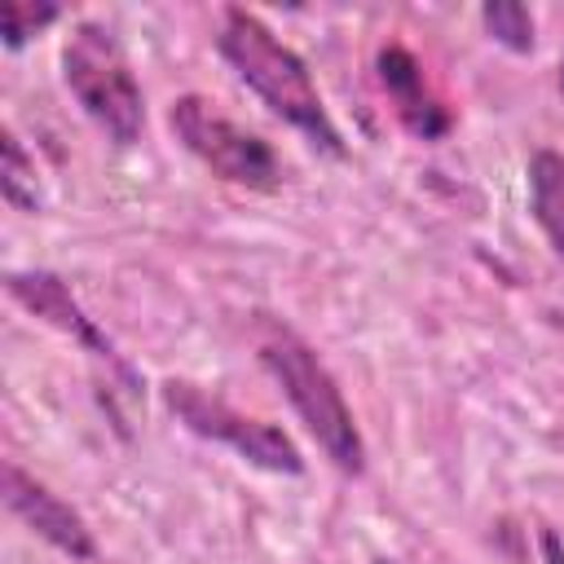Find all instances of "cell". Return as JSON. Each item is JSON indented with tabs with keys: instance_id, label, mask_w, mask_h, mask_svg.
Returning a JSON list of instances; mask_svg holds the SVG:
<instances>
[{
	"instance_id": "obj_1",
	"label": "cell",
	"mask_w": 564,
	"mask_h": 564,
	"mask_svg": "<svg viewBox=\"0 0 564 564\" xmlns=\"http://www.w3.org/2000/svg\"><path fill=\"white\" fill-rule=\"evenodd\" d=\"M216 53L229 62V70L282 119L291 123L313 150L330 154V159H344L348 145L304 66V57L282 44L264 18H256L251 9H238L229 4L220 13V31H216Z\"/></svg>"
},
{
	"instance_id": "obj_2",
	"label": "cell",
	"mask_w": 564,
	"mask_h": 564,
	"mask_svg": "<svg viewBox=\"0 0 564 564\" xmlns=\"http://www.w3.org/2000/svg\"><path fill=\"white\" fill-rule=\"evenodd\" d=\"M260 366L273 375V383L282 388V397L291 401V410L300 414L308 436L317 441V449L344 476H361L366 471V441H361V427H357L335 375L326 370V361L291 326L264 322V330H260Z\"/></svg>"
},
{
	"instance_id": "obj_3",
	"label": "cell",
	"mask_w": 564,
	"mask_h": 564,
	"mask_svg": "<svg viewBox=\"0 0 564 564\" xmlns=\"http://www.w3.org/2000/svg\"><path fill=\"white\" fill-rule=\"evenodd\" d=\"M62 79L79 110L115 141V145H137L145 128V97L141 84L115 40L110 26L101 22H75L66 44H62Z\"/></svg>"
},
{
	"instance_id": "obj_4",
	"label": "cell",
	"mask_w": 564,
	"mask_h": 564,
	"mask_svg": "<svg viewBox=\"0 0 564 564\" xmlns=\"http://www.w3.org/2000/svg\"><path fill=\"white\" fill-rule=\"evenodd\" d=\"M167 128L176 132V141L220 181L242 185V189H278L282 185V163L273 154V145L247 128H238L234 119H225L207 97L185 93L167 106Z\"/></svg>"
},
{
	"instance_id": "obj_5",
	"label": "cell",
	"mask_w": 564,
	"mask_h": 564,
	"mask_svg": "<svg viewBox=\"0 0 564 564\" xmlns=\"http://www.w3.org/2000/svg\"><path fill=\"white\" fill-rule=\"evenodd\" d=\"M163 405L203 441H216L225 449H234L242 463L260 467V471H273V476H300L304 471V454L295 449V441L264 423V419H251L242 410H234L225 397L189 383V379H167L163 388Z\"/></svg>"
},
{
	"instance_id": "obj_6",
	"label": "cell",
	"mask_w": 564,
	"mask_h": 564,
	"mask_svg": "<svg viewBox=\"0 0 564 564\" xmlns=\"http://www.w3.org/2000/svg\"><path fill=\"white\" fill-rule=\"evenodd\" d=\"M4 286H9V295H13L26 313H35V317L48 322L53 330L70 335L84 352H93L106 370H115V375L128 383V392H141V388H137V375H132V366L119 357L115 339L79 308V300L70 295V286H66L57 273H48V269H13V273L4 278Z\"/></svg>"
},
{
	"instance_id": "obj_7",
	"label": "cell",
	"mask_w": 564,
	"mask_h": 564,
	"mask_svg": "<svg viewBox=\"0 0 564 564\" xmlns=\"http://www.w3.org/2000/svg\"><path fill=\"white\" fill-rule=\"evenodd\" d=\"M4 507H9L35 538H44L53 551H62V555H70V560H84V564L97 560V538H93L88 520H84L66 498H57L44 480H35L26 467H18L13 458L4 463Z\"/></svg>"
},
{
	"instance_id": "obj_8",
	"label": "cell",
	"mask_w": 564,
	"mask_h": 564,
	"mask_svg": "<svg viewBox=\"0 0 564 564\" xmlns=\"http://www.w3.org/2000/svg\"><path fill=\"white\" fill-rule=\"evenodd\" d=\"M375 66H379V84H383L397 119L405 123V132H414L419 141H441L454 128L449 106L427 88L423 66L405 44H383Z\"/></svg>"
},
{
	"instance_id": "obj_9",
	"label": "cell",
	"mask_w": 564,
	"mask_h": 564,
	"mask_svg": "<svg viewBox=\"0 0 564 564\" xmlns=\"http://www.w3.org/2000/svg\"><path fill=\"white\" fill-rule=\"evenodd\" d=\"M529 212L546 234L551 251L564 260V154L533 150L529 159Z\"/></svg>"
},
{
	"instance_id": "obj_10",
	"label": "cell",
	"mask_w": 564,
	"mask_h": 564,
	"mask_svg": "<svg viewBox=\"0 0 564 564\" xmlns=\"http://www.w3.org/2000/svg\"><path fill=\"white\" fill-rule=\"evenodd\" d=\"M0 194H4V203L18 207V212H40V207H44L35 159L26 154V145H22V137H18L13 128L0 132Z\"/></svg>"
},
{
	"instance_id": "obj_11",
	"label": "cell",
	"mask_w": 564,
	"mask_h": 564,
	"mask_svg": "<svg viewBox=\"0 0 564 564\" xmlns=\"http://www.w3.org/2000/svg\"><path fill=\"white\" fill-rule=\"evenodd\" d=\"M480 26L494 44L511 48V53H533V13L516 0H498V4H485L480 9Z\"/></svg>"
},
{
	"instance_id": "obj_12",
	"label": "cell",
	"mask_w": 564,
	"mask_h": 564,
	"mask_svg": "<svg viewBox=\"0 0 564 564\" xmlns=\"http://www.w3.org/2000/svg\"><path fill=\"white\" fill-rule=\"evenodd\" d=\"M62 18L57 4H35V0H4L0 9V35L4 48H22L31 35H40L44 26H53Z\"/></svg>"
},
{
	"instance_id": "obj_13",
	"label": "cell",
	"mask_w": 564,
	"mask_h": 564,
	"mask_svg": "<svg viewBox=\"0 0 564 564\" xmlns=\"http://www.w3.org/2000/svg\"><path fill=\"white\" fill-rule=\"evenodd\" d=\"M542 564H564V542H560V533L555 529H542Z\"/></svg>"
},
{
	"instance_id": "obj_14",
	"label": "cell",
	"mask_w": 564,
	"mask_h": 564,
	"mask_svg": "<svg viewBox=\"0 0 564 564\" xmlns=\"http://www.w3.org/2000/svg\"><path fill=\"white\" fill-rule=\"evenodd\" d=\"M560 93H564V57H560Z\"/></svg>"
},
{
	"instance_id": "obj_15",
	"label": "cell",
	"mask_w": 564,
	"mask_h": 564,
	"mask_svg": "<svg viewBox=\"0 0 564 564\" xmlns=\"http://www.w3.org/2000/svg\"><path fill=\"white\" fill-rule=\"evenodd\" d=\"M370 564H397V560H370Z\"/></svg>"
}]
</instances>
